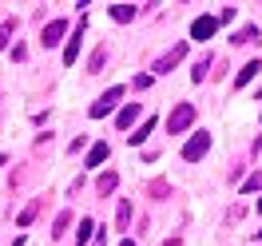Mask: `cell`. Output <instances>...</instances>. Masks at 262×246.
Masks as SVG:
<instances>
[{"label": "cell", "instance_id": "11", "mask_svg": "<svg viewBox=\"0 0 262 246\" xmlns=\"http://www.w3.org/2000/svg\"><path fill=\"white\" fill-rule=\"evenodd\" d=\"M135 115H139V103H131V107H123V111H119V119H115V123H119V127L127 131L131 123H135Z\"/></svg>", "mask_w": 262, "mask_h": 246}, {"label": "cell", "instance_id": "16", "mask_svg": "<svg viewBox=\"0 0 262 246\" xmlns=\"http://www.w3.org/2000/svg\"><path fill=\"white\" fill-rule=\"evenodd\" d=\"M207 68H211V56L203 52V60L195 64V72H191V80H195V83H203V76H207Z\"/></svg>", "mask_w": 262, "mask_h": 246}, {"label": "cell", "instance_id": "19", "mask_svg": "<svg viewBox=\"0 0 262 246\" xmlns=\"http://www.w3.org/2000/svg\"><path fill=\"white\" fill-rule=\"evenodd\" d=\"M68 222H72V214H60V218H56V227H52V234H56V238H60V234H64V230H68Z\"/></svg>", "mask_w": 262, "mask_h": 246}, {"label": "cell", "instance_id": "6", "mask_svg": "<svg viewBox=\"0 0 262 246\" xmlns=\"http://www.w3.org/2000/svg\"><path fill=\"white\" fill-rule=\"evenodd\" d=\"M183 56H187V44H175V48L167 52V56H159V64H155V72H171V68L179 64Z\"/></svg>", "mask_w": 262, "mask_h": 246}, {"label": "cell", "instance_id": "23", "mask_svg": "<svg viewBox=\"0 0 262 246\" xmlns=\"http://www.w3.org/2000/svg\"><path fill=\"white\" fill-rule=\"evenodd\" d=\"M151 87V76H135V92H147Z\"/></svg>", "mask_w": 262, "mask_h": 246}, {"label": "cell", "instance_id": "25", "mask_svg": "<svg viewBox=\"0 0 262 246\" xmlns=\"http://www.w3.org/2000/svg\"><path fill=\"white\" fill-rule=\"evenodd\" d=\"M119 246H135V242H131V238H127V242H119Z\"/></svg>", "mask_w": 262, "mask_h": 246}, {"label": "cell", "instance_id": "27", "mask_svg": "<svg viewBox=\"0 0 262 246\" xmlns=\"http://www.w3.org/2000/svg\"><path fill=\"white\" fill-rule=\"evenodd\" d=\"M254 234H258V238H262V230H254Z\"/></svg>", "mask_w": 262, "mask_h": 246}, {"label": "cell", "instance_id": "2", "mask_svg": "<svg viewBox=\"0 0 262 246\" xmlns=\"http://www.w3.org/2000/svg\"><path fill=\"white\" fill-rule=\"evenodd\" d=\"M119 96H123V87H107V92H103V96H99L96 103L88 107V115H92V119H103V115H107L115 103H119Z\"/></svg>", "mask_w": 262, "mask_h": 246}, {"label": "cell", "instance_id": "21", "mask_svg": "<svg viewBox=\"0 0 262 246\" xmlns=\"http://www.w3.org/2000/svg\"><path fill=\"white\" fill-rule=\"evenodd\" d=\"M103 60H107V48H99L96 56H92V72H99V68H103Z\"/></svg>", "mask_w": 262, "mask_h": 246}, {"label": "cell", "instance_id": "9", "mask_svg": "<svg viewBox=\"0 0 262 246\" xmlns=\"http://www.w3.org/2000/svg\"><path fill=\"white\" fill-rule=\"evenodd\" d=\"M112 20H119V24L135 20V4H112Z\"/></svg>", "mask_w": 262, "mask_h": 246}, {"label": "cell", "instance_id": "10", "mask_svg": "<svg viewBox=\"0 0 262 246\" xmlns=\"http://www.w3.org/2000/svg\"><path fill=\"white\" fill-rule=\"evenodd\" d=\"M107 155H112V147H107V143H96V147L88 151V167H99Z\"/></svg>", "mask_w": 262, "mask_h": 246}, {"label": "cell", "instance_id": "7", "mask_svg": "<svg viewBox=\"0 0 262 246\" xmlns=\"http://www.w3.org/2000/svg\"><path fill=\"white\" fill-rule=\"evenodd\" d=\"M96 187H99V195H112L115 187H119V175H115V171H103L96 179Z\"/></svg>", "mask_w": 262, "mask_h": 246}, {"label": "cell", "instance_id": "26", "mask_svg": "<svg viewBox=\"0 0 262 246\" xmlns=\"http://www.w3.org/2000/svg\"><path fill=\"white\" fill-rule=\"evenodd\" d=\"M258 214H262V198H258Z\"/></svg>", "mask_w": 262, "mask_h": 246}, {"label": "cell", "instance_id": "15", "mask_svg": "<svg viewBox=\"0 0 262 246\" xmlns=\"http://www.w3.org/2000/svg\"><path fill=\"white\" fill-rule=\"evenodd\" d=\"M151 127H155V119H147V123H143V127H139L135 135H127V143H131V147H139V143L147 139V131H151Z\"/></svg>", "mask_w": 262, "mask_h": 246}, {"label": "cell", "instance_id": "20", "mask_svg": "<svg viewBox=\"0 0 262 246\" xmlns=\"http://www.w3.org/2000/svg\"><path fill=\"white\" fill-rule=\"evenodd\" d=\"M243 191H246V195H250V191H262V175H258V171H254V175L243 183Z\"/></svg>", "mask_w": 262, "mask_h": 246}, {"label": "cell", "instance_id": "5", "mask_svg": "<svg viewBox=\"0 0 262 246\" xmlns=\"http://www.w3.org/2000/svg\"><path fill=\"white\" fill-rule=\"evenodd\" d=\"M64 32H68V20H52L48 28H44V48H56L64 40Z\"/></svg>", "mask_w": 262, "mask_h": 246}, {"label": "cell", "instance_id": "8", "mask_svg": "<svg viewBox=\"0 0 262 246\" xmlns=\"http://www.w3.org/2000/svg\"><path fill=\"white\" fill-rule=\"evenodd\" d=\"M254 72H262V64H258V60H250V64H246L243 72H238V76H234V87H246V83L254 80Z\"/></svg>", "mask_w": 262, "mask_h": 246}, {"label": "cell", "instance_id": "22", "mask_svg": "<svg viewBox=\"0 0 262 246\" xmlns=\"http://www.w3.org/2000/svg\"><path fill=\"white\" fill-rule=\"evenodd\" d=\"M12 28H16L12 20H4V24H0V48H4V40H8V32H12Z\"/></svg>", "mask_w": 262, "mask_h": 246}, {"label": "cell", "instance_id": "24", "mask_svg": "<svg viewBox=\"0 0 262 246\" xmlns=\"http://www.w3.org/2000/svg\"><path fill=\"white\" fill-rule=\"evenodd\" d=\"M163 246H183V242H179V238H171V242H163Z\"/></svg>", "mask_w": 262, "mask_h": 246}, {"label": "cell", "instance_id": "1", "mask_svg": "<svg viewBox=\"0 0 262 246\" xmlns=\"http://www.w3.org/2000/svg\"><path fill=\"white\" fill-rule=\"evenodd\" d=\"M191 123H195V107H191V103H179V107L171 111V119H167V131H171V135H183Z\"/></svg>", "mask_w": 262, "mask_h": 246}, {"label": "cell", "instance_id": "12", "mask_svg": "<svg viewBox=\"0 0 262 246\" xmlns=\"http://www.w3.org/2000/svg\"><path fill=\"white\" fill-rule=\"evenodd\" d=\"M127 222H131V203L123 198V203H119V214H115V230H127Z\"/></svg>", "mask_w": 262, "mask_h": 246}, {"label": "cell", "instance_id": "28", "mask_svg": "<svg viewBox=\"0 0 262 246\" xmlns=\"http://www.w3.org/2000/svg\"><path fill=\"white\" fill-rule=\"evenodd\" d=\"M258 96H262V92H258Z\"/></svg>", "mask_w": 262, "mask_h": 246}, {"label": "cell", "instance_id": "3", "mask_svg": "<svg viewBox=\"0 0 262 246\" xmlns=\"http://www.w3.org/2000/svg\"><path fill=\"white\" fill-rule=\"evenodd\" d=\"M207 151H211V135H195V139H187V147H183V159H187V163H199Z\"/></svg>", "mask_w": 262, "mask_h": 246}, {"label": "cell", "instance_id": "14", "mask_svg": "<svg viewBox=\"0 0 262 246\" xmlns=\"http://www.w3.org/2000/svg\"><path fill=\"white\" fill-rule=\"evenodd\" d=\"M92 230H96V222H92V218H83V222H80V230H76V246H83V242H88V238H92Z\"/></svg>", "mask_w": 262, "mask_h": 246}, {"label": "cell", "instance_id": "13", "mask_svg": "<svg viewBox=\"0 0 262 246\" xmlns=\"http://www.w3.org/2000/svg\"><path fill=\"white\" fill-rule=\"evenodd\" d=\"M76 56H80V28H76V36H72V44L64 48V64H76Z\"/></svg>", "mask_w": 262, "mask_h": 246}, {"label": "cell", "instance_id": "18", "mask_svg": "<svg viewBox=\"0 0 262 246\" xmlns=\"http://www.w3.org/2000/svg\"><path fill=\"white\" fill-rule=\"evenodd\" d=\"M36 211H40V203H32V207H24V214H20L16 222H20V227H28V222L36 218Z\"/></svg>", "mask_w": 262, "mask_h": 246}, {"label": "cell", "instance_id": "4", "mask_svg": "<svg viewBox=\"0 0 262 246\" xmlns=\"http://www.w3.org/2000/svg\"><path fill=\"white\" fill-rule=\"evenodd\" d=\"M214 28H219V20H214V16H199L195 24H191V36H195V40H211Z\"/></svg>", "mask_w": 262, "mask_h": 246}, {"label": "cell", "instance_id": "17", "mask_svg": "<svg viewBox=\"0 0 262 246\" xmlns=\"http://www.w3.org/2000/svg\"><path fill=\"white\" fill-rule=\"evenodd\" d=\"M258 40V28H243V32L234 36V44H254Z\"/></svg>", "mask_w": 262, "mask_h": 246}]
</instances>
